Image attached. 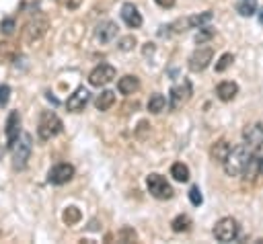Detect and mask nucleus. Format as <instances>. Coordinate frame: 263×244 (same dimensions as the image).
<instances>
[{"label":"nucleus","mask_w":263,"mask_h":244,"mask_svg":"<svg viewBox=\"0 0 263 244\" xmlns=\"http://www.w3.org/2000/svg\"><path fill=\"white\" fill-rule=\"evenodd\" d=\"M14 29H16L14 18H2V23H0V31H2L4 35H12Z\"/></svg>","instance_id":"31"},{"label":"nucleus","mask_w":263,"mask_h":244,"mask_svg":"<svg viewBox=\"0 0 263 244\" xmlns=\"http://www.w3.org/2000/svg\"><path fill=\"white\" fill-rule=\"evenodd\" d=\"M263 168V139L253 146L251 150V158H249V164H247V170H245V176L247 178H255L257 172H261Z\"/></svg>","instance_id":"14"},{"label":"nucleus","mask_w":263,"mask_h":244,"mask_svg":"<svg viewBox=\"0 0 263 244\" xmlns=\"http://www.w3.org/2000/svg\"><path fill=\"white\" fill-rule=\"evenodd\" d=\"M113 103H115V92H113V90H103V92L97 94V98H95V107H97L99 111H109V109L113 107Z\"/></svg>","instance_id":"21"},{"label":"nucleus","mask_w":263,"mask_h":244,"mask_svg":"<svg viewBox=\"0 0 263 244\" xmlns=\"http://www.w3.org/2000/svg\"><path fill=\"white\" fill-rule=\"evenodd\" d=\"M88 98H90V92H88L84 86H78V88L68 96L66 109H68L70 113H80V111H84V107L88 105Z\"/></svg>","instance_id":"13"},{"label":"nucleus","mask_w":263,"mask_h":244,"mask_svg":"<svg viewBox=\"0 0 263 244\" xmlns=\"http://www.w3.org/2000/svg\"><path fill=\"white\" fill-rule=\"evenodd\" d=\"M261 172H263V168H261Z\"/></svg>","instance_id":"37"},{"label":"nucleus","mask_w":263,"mask_h":244,"mask_svg":"<svg viewBox=\"0 0 263 244\" xmlns=\"http://www.w3.org/2000/svg\"><path fill=\"white\" fill-rule=\"evenodd\" d=\"M60 4H62L64 8H68V10H76V8L82 4V0H60Z\"/></svg>","instance_id":"34"},{"label":"nucleus","mask_w":263,"mask_h":244,"mask_svg":"<svg viewBox=\"0 0 263 244\" xmlns=\"http://www.w3.org/2000/svg\"><path fill=\"white\" fill-rule=\"evenodd\" d=\"M95 35H97V41H99V43L107 45V43H111V41L117 37V25H115L113 21H103V23L97 25Z\"/></svg>","instance_id":"16"},{"label":"nucleus","mask_w":263,"mask_h":244,"mask_svg":"<svg viewBox=\"0 0 263 244\" xmlns=\"http://www.w3.org/2000/svg\"><path fill=\"white\" fill-rule=\"evenodd\" d=\"M158 6H162V8H173L175 6V0H154Z\"/></svg>","instance_id":"35"},{"label":"nucleus","mask_w":263,"mask_h":244,"mask_svg":"<svg viewBox=\"0 0 263 244\" xmlns=\"http://www.w3.org/2000/svg\"><path fill=\"white\" fill-rule=\"evenodd\" d=\"M136 45V37L134 35H127V37H121L119 39V43H117V47L121 49V51H129L132 47Z\"/></svg>","instance_id":"30"},{"label":"nucleus","mask_w":263,"mask_h":244,"mask_svg":"<svg viewBox=\"0 0 263 244\" xmlns=\"http://www.w3.org/2000/svg\"><path fill=\"white\" fill-rule=\"evenodd\" d=\"M232 62H234V55L232 53H222L218 57V62H216V72H226L232 66Z\"/></svg>","instance_id":"27"},{"label":"nucleus","mask_w":263,"mask_h":244,"mask_svg":"<svg viewBox=\"0 0 263 244\" xmlns=\"http://www.w3.org/2000/svg\"><path fill=\"white\" fill-rule=\"evenodd\" d=\"M242 137L247 144H253L257 146L261 139H263V123H253V125H247L245 131H242Z\"/></svg>","instance_id":"19"},{"label":"nucleus","mask_w":263,"mask_h":244,"mask_svg":"<svg viewBox=\"0 0 263 244\" xmlns=\"http://www.w3.org/2000/svg\"><path fill=\"white\" fill-rule=\"evenodd\" d=\"M236 12L240 16H253L257 12V0H240L236 4Z\"/></svg>","instance_id":"26"},{"label":"nucleus","mask_w":263,"mask_h":244,"mask_svg":"<svg viewBox=\"0 0 263 244\" xmlns=\"http://www.w3.org/2000/svg\"><path fill=\"white\" fill-rule=\"evenodd\" d=\"M171 230L177 232V234L189 232V230H191V217L185 215V213H179L177 217H173V221H171Z\"/></svg>","instance_id":"22"},{"label":"nucleus","mask_w":263,"mask_h":244,"mask_svg":"<svg viewBox=\"0 0 263 244\" xmlns=\"http://www.w3.org/2000/svg\"><path fill=\"white\" fill-rule=\"evenodd\" d=\"M191 82L189 80H183V82H179V84H175L173 88H171V94H168V109L171 111H177V109H181L189 98H191Z\"/></svg>","instance_id":"7"},{"label":"nucleus","mask_w":263,"mask_h":244,"mask_svg":"<svg viewBox=\"0 0 263 244\" xmlns=\"http://www.w3.org/2000/svg\"><path fill=\"white\" fill-rule=\"evenodd\" d=\"M117 238H119L121 242H136L138 236H136V232H134L132 228H123V230L117 234Z\"/></svg>","instance_id":"32"},{"label":"nucleus","mask_w":263,"mask_h":244,"mask_svg":"<svg viewBox=\"0 0 263 244\" xmlns=\"http://www.w3.org/2000/svg\"><path fill=\"white\" fill-rule=\"evenodd\" d=\"M31 152H33V137H31V133H21V137L12 146V166L16 170H25L27 164H29Z\"/></svg>","instance_id":"3"},{"label":"nucleus","mask_w":263,"mask_h":244,"mask_svg":"<svg viewBox=\"0 0 263 244\" xmlns=\"http://www.w3.org/2000/svg\"><path fill=\"white\" fill-rule=\"evenodd\" d=\"M212 37H214V29H210V27H199V33L195 35V43L201 45V43H205V41L212 39Z\"/></svg>","instance_id":"28"},{"label":"nucleus","mask_w":263,"mask_h":244,"mask_svg":"<svg viewBox=\"0 0 263 244\" xmlns=\"http://www.w3.org/2000/svg\"><path fill=\"white\" fill-rule=\"evenodd\" d=\"M80 217H82V213H80V209H78V207H74V205L66 207V209H64V213H62L64 223H68V226L78 223V221H80Z\"/></svg>","instance_id":"25"},{"label":"nucleus","mask_w":263,"mask_h":244,"mask_svg":"<svg viewBox=\"0 0 263 244\" xmlns=\"http://www.w3.org/2000/svg\"><path fill=\"white\" fill-rule=\"evenodd\" d=\"M115 68L111 66V64H99L97 68H92L90 70V74H88V84L90 86H97V88H101V86H107L113 78H115Z\"/></svg>","instance_id":"8"},{"label":"nucleus","mask_w":263,"mask_h":244,"mask_svg":"<svg viewBox=\"0 0 263 244\" xmlns=\"http://www.w3.org/2000/svg\"><path fill=\"white\" fill-rule=\"evenodd\" d=\"M249 158H251V150L247 144H238L236 148H232V152L228 154L226 162H224V172L228 176H240L245 174L247 170V164H249Z\"/></svg>","instance_id":"1"},{"label":"nucleus","mask_w":263,"mask_h":244,"mask_svg":"<svg viewBox=\"0 0 263 244\" xmlns=\"http://www.w3.org/2000/svg\"><path fill=\"white\" fill-rule=\"evenodd\" d=\"M72 176H74V166L68 164V162H60V164L49 168L47 182H51V185H66L68 180H72Z\"/></svg>","instance_id":"10"},{"label":"nucleus","mask_w":263,"mask_h":244,"mask_svg":"<svg viewBox=\"0 0 263 244\" xmlns=\"http://www.w3.org/2000/svg\"><path fill=\"white\" fill-rule=\"evenodd\" d=\"M138 88H140V80L132 74L119 78V82H117V90L121 94H134V92H138Z\"/></svg>","instance_id":"20"},{"label":"nucleus","mask_w":263,"mask_h":244,"mask_svg":"<svg viewBox=\"0 0 263 244\" xmlns=\"http://www.w3.org/2000/svg\"><path fill=\"white\" fill-rule=\"evenodd\" d=\"M62 129H64V123H62V119L53 111H43L41 113L39 123H37V135H39V139L47 141V139L55 137L58 133H62Z\"/></svg>","instance_id":"2"},{"label":"nucleus","mask_w":263,"mask_h":244,"mask_svg":"<svg viewBox=\"0 0 263 244\" xmlns=\"http://www.w3.org/2000/svg\"><path fill=\"white\" fill-rule=\"evenodd\" d=\"M47 29H49L47 16L45 14H35L23 27V41L25 43H35V41H39L47 33Z\"/></svg>","instance_id":"4"},{"label":"nucleus","mask_w":263,"mask_h":244,"mask_svg":"<svg viewBox=\"0 0 263 244\" xmlns=\"http://www.w3.org/2000/svg\"><path fill=\"white\" fill-rule=\"evenodd\" d=\"M210 21H212V12H210V10H205V12H201V14H193V16H187V18H181V21L173 23V25H171V29H175V31L199 29V27H203V25H205V23H210Z\"/></svg>","instance_id":"11"},{"label":"nucleus","mask_w":263,"mask_h":244,"mask_svg":"<svg viewBox=\"0 0 263 244\" xmlns=\"http://www.w3.org/2000/svg\"><path fill=\"white\" fill-rule=\"evenodd\" d=\"M189 201H191V205H195V207H199V205L203 203V197H201L199 187H191V189H189Z\"/></svg>","instance_id":"29"},{"label":"nucleus","mask_w":263,"mask_h":244,"mask_svg":"<svg viewBox=\"0 0 263 244\" xmlns=\"http://www.w3.org/2000/svg\"><path fill=\"white\" fill-rule=\"evenodd\" d=\"M236 92H238V86H236V82H230V80L220 82V84H218V88H216L218 98H220V100H224V103H230V100L236 96Z\"/></svg>","instance_id":"18"},{"label":"nucleus","mask_w":263,"mask_h":244,"mask_svg":"<svg viewBox=\"0 0 263 244\" xmlns=\"http://www.w3.org/2000/svg\"><path fill=\"white\" fill-rule=\"evenodd\" d=\"M121 21H123L129 29H140V27H142V14H140V10L136 8V4L125 2V4L121 6Z\"/></svg>","instance_id":"15"},{"label":"nucleus","mask_w":263,"mask_h":244,"mask_svg":"<svg viewBox=\"0 0 263 244\" xmlns=\"http://www.w3.org/2000/svg\"><path fill=\"white\" fill-rule=\"evenodd\" d=\"M212 234L218 242H232L238 236V221L234 217H222L216 221Z\"/></svg>","instance_id":"6"},{"label":"nucleus","mask_w":263,"mask_h":244,"mask_svg":"<svg viewBox=\"0 0 263 244\" xmlns=\"http://www.w3.org/2000/svg\"><path fill=\"white\" fill-rule=\"evenodd\" d=\"M146 187H148V193L154 197V199H160V201H166L173 197V187L168 185V180L158 174V172H152L146 176Z\"/></svg>","instance_id":"5"},{"label":"nucleus","mask_w":263,"mask_h":244,"mask_svg":"<svg viewBox=\"0 0 263 244\" xmlns=\"http://www.w3.org/2000/svg\"><path fill=\"white\" fill-rule=\"evenodd\" d=\"M164 107H166V98H164V94L154 92V94L148 98V111H150V113L158 115V113H162V111H164Z\"/></svg>","instance_id":"23"},{"label":"nucleus","mask_w":263,"mask_h":244,"mask_svg":"<svg viewBox=\"0 0 263 244\" xmlns=\"http://www.w3.org/2000/svg\"><path fill=\"white\" fill-rule=\"evenodd\" d=\"M10 100V86L8 84H0V107H6Z\"/></svg>","instance_id":"33"},{"label":"nucleus","mask_w":263,"mask_h":244,"mask_svg":"<svg viewBox=\"0 0 263 244\" xmlns=\"http://www.w3.org/2000/svg\"><path fill=\"white\" fill-rule=\"evenodd\" d=\"M171 176H173L177 182H187V180H189V168H187V164L175 162V164L171 166Z\"/></svg>","instance_id":"24"},{"label":"nucleus","mask_w":263,"mask_h":244,"mask_svg":"<svg viewBox=\"0 0 263 244\" xmlns=\"http://www.w3.org/2000/svg\"><path fill=\"white\" fill-rule=\"evenodd\" d=\"M230 152H232V146L228 144V139H218V141L212 144V148H210L212 160H214V162H220V164L226 162V158H228Z\"/></svg>","instance_id":"17"},{"label":"nucleus","mask_w":263,"mask_h":244,"mask_svg":"<svg viewBox=\"0 0 263 244\" xmlns=\"http://www.w3.org/2000/svg\"><path fill=\"white\" fill-rule=\"evenodd\" d=\"M212 57H214L212 47H208V45L201 43V45L189 55V70H191V72H201V70H205V68L210 66Z\"/></svg>","instance_id":"9"},{"label":"nucleus","mask_w":263,"mask_h":244,"mask_svg":"<svg viewBox=\"0 0 263 244\" xmlns=\"http://www.w3.org/2000/svg\"><path fill=\"white\" fill-rule=\"evenodd\" d=\"M257 14H259V23H261V25H263V8H261V10H259V12H257Z\"/></svg>","instance_id":"36"},{"label":"nucleus","mask_w":263,"mask_h":244,"mask_svg":"<svg viewBox=\"0 0 263 244\" xmlns=\"http://www.w3.org/2000/svg\"><path fill=\"white\" fill-rule=\"evenodd\" d=\"M4 135H6L8 148H12L14 141L21 137V115H18V111H10L8 113L6 125H4Z\"/></svg>","instance_id":"12"}]
</instances>
